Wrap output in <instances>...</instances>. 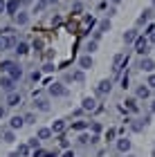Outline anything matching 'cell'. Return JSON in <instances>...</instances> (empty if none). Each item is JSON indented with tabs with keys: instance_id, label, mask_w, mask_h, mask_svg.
<instances>
[{
	"instance_id": "obj_24",
	"label": "cell",
	"mask_w": 155,
	"mask_h": 157,
	"mask_svg": "<svg viewBox=\"0 0 155 157\" xmlns=\"http://www.w3.org/2000/svg\"><path fill=\"white\" fill-rule=\"evenodd\" d=\"M70 78H72V81H76V83H83L86 74H83V70H76V72H72V74H70Z\"/></svg>"
},
{
	"instance_id": "obj_17",
	"label": "cell",
	"mask_w": 155,
	"mask_h": 157,
	"mask_svg": "<svg viewBox=\"0 0 155 157\" xmlns=\"http://www.w3.org/2000/svg\"><path fill=\"white\" fill-rule=\"evenodd\" d=\"M7 105H20V94L18 92H9V94H7Z\"/></svg>"
},
{
	"instance_id": "obj_5",
	"label": "cell",
	"mask_w": 155,
	"mask_h": 157,
	"mask_svg": "<svg viewBox=\"0 0 155 157\" xmlns=\"http://www.w3.org/2000/svg\"><path fill=\"white\" fill-rule=\"evenodd\" d=\"M0 90H5L7 94L9 92H16V81L11 76H0Z\"/></svg>"
},
{
	"instance_id": "obj_8",
	"label": "cell",
	"mask_w": 155,
	"mask_h": 157,
	"mask_svg": "<svg viewBox=\"0 0 155 157\" xmlns=\"http://www.w3.org/2000/svg\"><path fill=\"white\" fill-rule=\"evenodd\" d=\"M139 70H144V72H149V74H153V70H155V61L153 59H149V56H144L142 61H139V65H137Z\"/></svg>"
},
{
	"instance_id": "obj_6",
	"label": "cell",
	"mask_w": 155,
	"mask_h": 157,
	"mask_svg": "<svg viewBox=\"0 0 155 157\" xmlns=\"http://www.w3.org/2000/svg\"><path fill=\"white\" fill-rule=\"evenodd\" d=\"M151 117H144V119H130V130L133 132H142L146 126H149Z\"/></svg>"
},
{
	"instance_id": "obj_42",
	"label": "cell",
	"mask_w": 155,
	"mask_h": 157,
	"mask_svg": "<svg viewBox=\"0 0 155 157\" xmlns=\"http://www.w3.org/2000/svg\"><path fill=\"white\" fill-rule=\"evenodd\" d=\"M79 141H81V144H88V141H90V137H88V135H81V137H79Z\"/></svg>"
},
{
	"instance_id": "obj_21",
	"label": "cell",
	"mask_w": 155,
	"mask_h": 157,
	"mask_svg": "<svg viewBox=\"0 0 155 157\" xmlns=\"http://www.w3.org/2000/svg\"><path fill=\"white\" fill-rule=\"evenodd\" d=\"M52 135H54V132H52V128H38L36 137H38V139H50Z\"/></svg>"
},
{
	"instance_id": "obj_30",
	"label": "cell",
	"mask_w": 155,
	"mask_h": 157,
	"mask_svg": "<svg viewBox=\"0 0 155 157\" xmlns=\"http://www.w3.org/2000/svg\"><path fill=\"white\" fill-rule=\"evenodd\" d=\"M146 85H149L151 90H155V72H153V74H149V78H146Z\"/></svg>"
},
{
	"instance_id": "obj_16",
	"label": "cell",
	"mask_w": 155,
	"mask_h": 157,
	"mask_svg": "<svg viewBox=\"0 0 155 157\" xmlns=\"http://www.w3.org/2000/svg\"><path fill=\"white\" fill-rule=\"evenodd\" d=\"M14 52H16L18 56H25L27 52H29V45H27L25 40H20V43H16V47H14Z\"/></svg>"
},
{
	"instance_id": "obj_25",
	"label": "cell",
	"mask_w": 155,
	"mask_h": 157,
	"mask_svg": "<svg viewBox=\"0 0 155 157\" xmlns=\"http://www.w3.org/2000/svg\"><path fill=\"white\" fill-rule=\"evenodd\" d=\"M126 108H128L130 112H139V108H137V101H135V99H126Z\"/></svg>"
},
{
	"instance_id": "obj_9",
	"label": "cell",
	"mask_w": 155,
	"mask_h": 157,
	"mask_svg": "<svg viewBox=\"0 0 155 157\" xmlns=\"http://www.w3.org/2000/svg\"><path fill=\"white\" fill-rule=\"evenodd\" d=\"M97 108H99L97 101H95V99H90V97H86V99L81 101V110H86V112H92V110H97Z\"/></svg>"
},
{
	"instance_id": "obj_27",
	"label": "cell",
	"mask_w": 155,
	"mask_h": 157,
	"mask_svg": "<svg viewBox=\"0 0 155 157\" xmlns=\"http://www.w3.org/2000/svg\"><path fill=\"white\" fill-rule=\"evenodd\" d=\"M88 126H90L88 121H76V124H72V128H74V130H86Z\"/></svg>"
},
{
	"instance_id": "obj_28",
	"label": "cell",
	"mask_w": 155,
	"mask_h": 157,
	"mask_svg": "<svg viewBox=\"0 0 155 157\" xmlns=\"http://www.w3.org/2000/svg\"><path fill=\"white\" fill-rule=\"evenodd\" d=\"M97 45H99V43H97V40H90L88 45H86V49H88V54H92V52H97Z\"/></svg>"
},
{
	"instance_id": "obj_44",
	"label": "cell",
	"mask_w": 155,
	"mask_h": 157,
	"mask_svg": "<svg viewBox=\"0 0 155 157\" xmlns=\"http://www.w3.org/2000/svg\"><path fill=\"white\" fill-rule=\"evenodd\" d=\"M151 112L155 115V101H151Z\"/></svg>"
},
{
	"instance_id": "obj_34",
	"label": "cell",
	"mask_w": 155,
	"mask_h": 157,
	"mask_svg": "<svg viewBox=\"0 0 155 157\" xmlns=\"http://www.w3.org/2000/svg\"><path fill=\"white\" fill-rule=\"evenodd\" d=\"M27 146L29 148H38V137H32L29 141H27Z\"/></svg>"
},
{
	"instance_id": "obj_26",
	"label": "cell",
	"mask_w": 155,
	"mask_h": 157,
	"mask_svg": "<svg viewBox=\"0 0 155 157\" xmlns=\"http://www.w3.org/2000/svg\"><path fill=\"white\" fill-rule=\"evenodd\" d=\"M97 32H101V34L110 32V20H108V18H106V20H101V23H99V29H97Z\"/></svg>"
},
{
	"instance_id": "obj_12",
	"label": "cell",
	"mask_w": 155,
	"mask_h": 157,
	"mask_svg": "<svg viewBox=\"0 0 155 157\" xmlns=\"http://www.w3.org/2000/svg\"><path fill=\"white\" fill-rule=\"evenodd\" d=\"M137 38H139V32L137 29H128V32L124 34V43H126V45H133Z\"/></svg>"
},
{
	"instance_id": "obj_10",
	"label": "cell",
	"mask_w": 155,
	"mask_h": 157,
	"mask_svg": "<svg viewBox=\"0 0 155 157\" xmlns=\"http://www.w3.org/2000/svg\"><path fill=\"white\" fill-rule=\"evenodd\" d=\"M25 126V117H20V115H14L9 119V128L11 130H18V128H23Z\"/></svg>"
},
{
	"instance_id": "obj_1",
	"label": "cell",
	"mask_w": 155,
	"mask_h": 157,
	"mask_svg": "<svg viewBox=\"0 0 155 157\" xmlns=\"http://www.w3.org/2000/svg\"><path fill=\"white\" fill-rule=\"evenodd\" d=\"M0 70L7 72V76H11L14 81H18V78L23 76V67H20L16 61H2V63H0Z\"/></svg>"
},
{
	"instance_id": "obj_41",
	"label": "cell",
	"mask_w": 155,
	"mask_h": 157,
	"mask_svg": "<svg viewBox=\"0 0 155 157\" xmlns=\"http://www.w3.org/2000/svg\"><path fill=\"white\" fill-rule=\"evenodd\" d=\"M7 11V2H5V0H0V13H5Z\"/></svg>"
},
{
	"instance_id": "obj_29",
	"label": "cell",
	"mask_w": 155,
	"mask_h": 157,
	"mask_svg": "<svg viewBox=\"0 0 155 157\" xmlns=\"http://www.w3.org/2000/svg\"><path fill=\"white\" fill-rule=\"evenodd\" d=\"M25 124H36V115H34V112H27L25 115Z\"/></svg>"
},
{
	"instance_id": "obj_39",
	"label": "cell",
	"mask_w": 155,
	"mask_h": 157,
	"mask_svg": "<svg viewBox=\"0 0 155 157\" xmlns=\"http://www.w3.org/2000/svg\"><path fill=\"white\" fill-rule=\"evenodd\" d=\"M81 9H83V5H81V2H74V5H72V11H76V13H79Z\"/></svg>"
},
{
	"instance_id": "obj_40",
	"label": "cell",
	"mask_w": 155,
	"mask_h": 157,
	"mask_svg": "<svg viewBox=\"0 0 155 157\" xmlns=\"http://www.w3.org/2000/svg\"><path fill=\"white\" fill-rule=\"evenodd\" d=\"M146 38H149V43H155V29L151 34H146Z\"/></svg>"
},
{
	"instance_id": "obj_19",
	"label": "cell",
	"mask_w": 155,
	"mask_h": 157,
	"mask_svg": "<svg viewBox=\"0 0 155 157\" xmlns=\"http://www.w3.org/2000/svg\"><path fill=\"white\" fill-rule=\"evenodd\" d=\"M79 65H81V70H90V67H92V56H90V54L81 56V59H79Z\"/></svg>"
},
{
	"instance_id": "obj_33",
	"label": "cell",
	"mask_w": 155,
	"mask_h": 157,
	"mask_svg": "<svg viewBox=\"0 0 155 157\" xmlns=\"http://www.w3.org/2000/svg\"><path fill=\"white\" fill-rule=\"evenodd\" d=\"M29 78H32L34 83H36V81H41V72H38V70H34V72L29 74Z\"/></svg>"
},
{
	"instance_id": "obj_46",
	"label": "cell",
	"mask_w": 155,
	"mask_h": 157,
	"mask_svg": "<svg viewBox=\"0 0 155 157\" xmlns=\"http://www.w3.org/2000/svg\"><path fill=\"white\" fill-rule=\"evenodd\" d=\"M2 117H5V108L0 105V119H2Z\"/></svg>"
},
{
	"instance_id": "obj_15",
	"label": "cell",
	"mask_w": 155,
	"mask_h": 157,
	"mask_svg": "<svg viewBox=\"0 0 155 157\" xmlns=\"http://www.w3.org/2000/svg\"><path fill=\"white\" fill-rule=\"evenodd\" d=\"M34 105H36V110H41V112H50V101H47V99H36V101H34Z\"/></svg>"
},
{
	"instance_id": "obj_11",
	"label": "cell",
	"mask_w": 155,
	"mask_h": 157,
	"mask_svg": "<svg viewBox=\"0 0 155 157\" xmlns=\"http://www.w3.org/2000/svg\"><path fill=\"white\" fill-rule=\"evenodd\" d=\"M135 97H137V99H149V97H151V88H149L146 83H142V85L135 90Z\"/></svg>"
},
{
	"instance_id": "obj_2",
	"label": "cell",
	"mask_w": 155,
	"mask_h": 157,
	"mask_svg": "<svg viewBox=\"0 0 155 157\" xmlns=\"http://www.w3.org/2000/svg\"><path fill=\"white\" fill-rule=\"evenodd\" d=\"M135 52L142 56V59H144V56H149L151 49H149V38H146V36H139V38L135 40Z\"/></svg>"
},
{
	"instance_id": "obj_49",
	"label": "cell",
	"mask_w": 155,
	"mask_h": 157,
	"mask_svg": "<svg viewBox=\"0 0 155 157\" xmlns=\"http://www.w3.org/2000/svg\"><path fill=\"white\" fill-rule=\"evenodd\" d=\"M151 2H153V5H155V0H151Z\"/></svg>"
},
{
	"instance_id": "obj_23",
	"label": "cell",
	"mask_w": 155,
	"mask_h": 157,
	"mask_svg": "<svg viewBox=\"0 0 155 157\" xmlns=\"http://www.w3.org/2000/svg\"><path fill=\"white\" fill-rule=\"evenodd\" d=\"M151 16H153V11H151V9H144V11H142V16L137 18V25H144V23H149V20H151Z\"/></svg>"
},
{
	"instance_id": "obj_37",
	"label": "cell",
	"mask_w": 155,
	"mask_h": 157,
	"mask_svg": "<svg viewBox=\"0 0 155 157\" xmlns=\"http://www.w3.org/2000/svg\"><path fill=\"white\" fill-rule=\"evenodd\" d=\"M27 153H29V146H27V144L18 148V155H27Z\"/></svg>"
},
{
	"instance_id": "obj_4",
	"label": "cell",
	"mask_w": 155,
	"mask_h": 157,
	"mask_svg": "<svg viewBox=\"0 0 155 157\" xmlns=\"http://www.w3.org/2000/svg\"><path fill=\"white\" fill-rule=\"evenodd\" d=\"M47 92H50V97H68V88L63 83H50Z\"/></svg>"
},
{
	"instance_id": "obj_47",
	"label": "cell",
	"mask_w": 155,
	"mask_h": 157,
	"mask_svg": "<svg viewBox=\"0 0 155 157\" xmlns=\"http://www.w3.org/2000/svg\"><path fill=\"white\" fill-rule=\"evenodd\" d=\"M110 2H112V5H119V2H122V0H110Z\"/></svg>"
},
{
	"instance_id": "obj_13",
	"label": "cell",
	"mask_w": 155,
	"mask_h": 157,
	"mask_svg": "<svg viewBox=\"0 0 155 157\" xmlns=\"http://www.w3.org/2000/svg\"><path fill=\"white\" fill-rule=\"evenodd\" d=\"M18 7H20V0H9V2H7V16H16L18 13Z\"/></svg>"
},
{
	"instance_id": "obj_48",
	"label": "cell",
	"mask_w": 155,
	"mask_h": 157,
	"mask_svg": "<svg viewBox=\"0 0 155 157\" xmlns=\"http://www.w3.org/2000/svg\"><path fill=\"white\" fill-rule=\"evenodd\" d=\"M9 157H20V155H18V153H11V155H9Z\"/></svg>"
},
{
	"instance_id": "obj_35",
	"label": "cell",
	"mask_w": 155,
	"mask_h": 157,
	"mask_svg": "<svg viewBox=\"0 0 155 157\" xmlns=\"http://www.w3.org/2000/svg\"><path fill=\"white\" fill-rule=\"evenodd\" d=\"M43 72H54V63H45V65H43Z\"/></svg>"
},
{
	"instance_id": "obj_36",
	"label": "cell",
	"mask_w": 155,
	"mask_h": 157,
	"mask_svg": "<svg viewBox=\"0 0 155 157\" xmlns=\"http://www.w3.org/2000/svg\"><path fill=\"white\" fill-rule=\"evenodd\" d=\"M128 83H130V81H128V74H124V76H122V88L126 90V88H128Z\"/></svg>"
},
{
	"instance_id": "obj_20",
	"label": "cell",
	"mask_w": 155,
	"mask_h": 157,
	"mask_svg": "<svg viewBox=\"0 0 155 157\" xmlns=\"http://www.w3.org/2000/svg\"><path fill=\"white\" fill-rule=\"evenodd\" d=\"M2 141H7V144H14V141H16V132H14L11 128H7V130L2 132Z\"/></svg>"
},
{
	"instance_id": "obj_18",
	"label": "cell",
	"mask_w": 155,
	"mask_h": 157,
	"mask_svg": "<svg viewBox=\"0 0 155 157\" xmlns=\"http://www.w3.org/2000/svg\"><path fill=\"white\" fill-rule=\"evenodd\" d=\"M117 151L119 153H128L130 151V139H117Z\"/></svg>"
},
{
	"instance_id": "obj_22",
	"label": "cell",
	"mask_w": 155,
	"mask_h": 157,
	"mask_svg": "<svg viewBox=\"0 0 155 157\" xmlns=\"http://www.w3.org/2000/svg\"><path fill=\"white\" fill-rule=\"evenodd\" d=\"M63 130H65V121H63V119H59V121H54V124H52V132L61 135Z\"/></svg>"
},
{
	"instance_id": "obj_31",
	"label": "cell",
	"mask_w": 155,
	"mask_h": 157,
	"mask_svg": "<svg viewBox=\"0 0 155 157\" xmlns=\"http://www.w3.org/2000/svg\"><path fill=\"white\" fill-rule=\"evenodd\" d=\"M90 128H92V132H95V135H99V132H101V124H99V121H92V124H90Z\"/></svg>"
},
{
	"instance_id": "obj_32",
	"label": "cell",
	"mask_w": 155,
	"mask_h": 157,
	"mask_svg": "<svg viewBox=\"0 0 155 157\" xmlns=\"http://www.w3.org/2000/svg\"><path fill=\"white\" fill-rule=\"evenodd\" d=\"M47 5H50L47 0H41V2L36 5V11H43V9H47Z\"/></svg>"
},
{
	"instance_id": "obj_45",
	"label": "cell",
	"mask_w": 155,
	"mask_h": 157,
	"mask_svg": "<svg viewBox=\"0 0 155 157\" xmlns=\"http://www.w3.org/2000/svg\"><path fill=\"white\" fill-rule=\"evenodd\" d=\"M20 5H32V0H20Z\"/></svg>"
},
{
	"instance_id": "obj_38",
	"label": "cell",
	"mask_w": 155,
	"mask_h": 157,
	"mask_svg": "<svg viewBox=\"0 0 155 157\" xmlns=\"http://www.w3.org/2000/svg\"><path fill=\"white\" fill-rule=\"evenodd\" d=\"M115 135H117V132H115V130H112V128H110V130L106 132V139H108V141H110V139H115Z\"/></svg>"
},
{
	"instance_id": "obj_3",
	"label": "cell",
	"mask_w": 155,
	"mask_h": 157,
	"mask_svg": "<svg viewBox=\"0 0 155 157\" xmlns=\"http://www.w3.org/2000/svg\"><path fill=\"white\" fill-rule=\"evenodd\" d=\"M14 47H16V38L9 34H0V52H9Z\"/></svg>"
},
{
	"instance_id": "obj_7",
	"label": "cell",
	"mask_w": 155,
	"mask_h": 157,
	"mask_svg": "<svg viewBox=\"0 0 155 157\" xmlns=\"http://www.w3.org/2000/svg\"><path fill=\"white\" fill-rule=\"evenodd\" d=\"M110 88H112V81L103 78V81H99V85H97V94H99V97H106V94H110Z\"/></svg>"
},
{
	"instance_id": "obj_43",
	"label": "cell",
	"mask_w": 155,
	"mask_h": 157,
	"mask_svg": "<svg viewBox=\"0 0 155 157\" xmlns=\"http://www.w3.org/2000/svg\"><path fill=\"white\" fill-rule=\"evenodd\" d=\"M63 157H74V151H65V153H63Z\"/></svg>"
},
{
	"instance_id": "obj_14",
	"label": "cell",
	"mask_w": 155,
	"mask_h": 157,
	"mask_svg": "<svg viewBox=\"0 0 155 157\" xmlns=\"http://www.w3.org/2000/svg\"><path fill=\"white\" fill-rule=\"evenodd\" d=\"M14 23H16V25H27V23H29V13H27V11H18L16 16H14Z\"/></svg>"
}]
</instances>
